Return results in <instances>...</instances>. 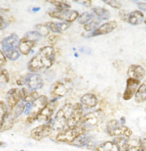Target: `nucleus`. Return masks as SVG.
Returning a JSON list of instances; mask_svg holds the SVG:
<instances>
[{
  "label": "nucleus",
  "instance_id": "obj_39",
  "mask_svg": "<svg viewBox=\"0 0 146 151\" xmlns=\"http://www.w3.org/2000/svg\"><path fill=\"white\" fill-rule=\"evenodd\" d=\"M74 1L78 3V4L87 6V7H89V6H91L92 4V1H90V0H74Z\"/></svg>",
  "mask_w": 146,
  "mask_h": 151
},
{
  "label": "nucleus",
  "instance_id": "obj_44",
  "mask_svg": "<svg viewBox=\"0 0 146 151\" xmlns=\"http://www.w3.org/2000/svg\"><path fill=\"white\" fill-rule=\"evenodd\" d=\"M140 145L143 151H146V138H143L140 140Z\"/></svg>",
  "mask_w": 146,
  "mask_h": 151
},
{
  "label": "nucleus",
  "instance_id": "obj_45",
  "mask_svg": "<svg viewBox=\"0 0 146 151\" xmlns=\"http://www.w3.org/2000/svg\"><path fill=\"white\" fill-rule=\"evenodd\" d=\"M137 4V6H138V7L140 8V9L145 10V11H146V3L138 2Z\"/></svg>",
  "mask_w": 146,
  "mask_h": 151
},
{
  "label": "nucleus",
  "instance_id": "obj_47",
  "mask_svg": "<svg viewBox=\"0 0 146 151\" xmlns=\"http://www.w3.org/2000/svg\"><path fill=\"white\" fill-rule=\"evenodd\" d=\"M120 122H121L122 125H125V117H122L121 118H120Z\"/></svg>",
  "mask_w": 146,
  "mask_h": 151
},
{
  "label": "nucleus",
  "instance_id": "obj_25",
  "mask_svg": "<svg viewBox=\"0 0 146 151\" xmlns=\"http://www.w3.org/2000/svg\"><path fill=\"white\" fill-rule=\"evenodd\" d=\"M135 101L137 103H142L146 101V81L141 84L135 95Z\"/></svg>",
  "mask_w": 146,
  "mask_h": 151
},
{
  "label": "nucleus",
  "instance_id": "obj_18",
  "mask_svg": "<svg viewBox=\"0 0 146 151\" xmlns=\"http://www.w3.org/2000/svg\"><path fill=\"white\" fill-rule=\"evenodd\" d=\"M80 101V103L81 104L83 109H90L96 106L98 100L96 95L94 94L87 93L81 97Z\"/></svg>",
  "mask_w": 146,
  "mask_h": 151
},
{
  "label": "nucleus",
  "instance_id": "obj_40",
  "mask_svg": "<svg viewBox=\"0 0 146 151\" xmlns=\"http://www.w3.org/2000/svg\"><path fill=\"white\" fill-rule=\"evenodd\" d=\"M6 63V58L3 53V52L0 50V66H3Z\"/></svg>",
  "mask_w": 146,
  "mask_h": 151
},
{
  "label": "nucleus",
  "instance_id": "obj_43",
  "mask_svg": "<svg viewBox=\"0 0 146 151\" xmlns=\"http://www.w3.org/2000/svg\"><path fill=\"white\" fill-rule=\"evenodd\" d=\"M6 27V23L4 19V18L1 16H0V29H4Z\"/></svg>",
  "mask_w": 146,
  "mask_h": 151
},
{
  "label": "nucleus",
  "instance_id": "obj_3",
  "mask_svg": "<svg viewBox=\"0 0 146 151\" xmlns=\"http://www.w3.org/2000/svg\"><path fill=\"white\" fill-rule=\"evenodd\" d=\"M86 132V128L81 125L66 127L58 132L56 136V140L60 142L73 143L79 137Z\"/></svg>",
  "mask_w": 146,
  "mask_h": 151
},
{
  "label": "nucleus",
  "instance_id": "obj_4",
  "mask_svg": "<svg viewBox=\"0 0 146 151\" xmlns=\"http://www.w3.org/2000/svg\"><path fill=\"white\" fill-rule=\"evenodd\" d=\"M73 107V105L72 103H67L57 112L53 126V129L61 131L66 128L67 124L71 115Z\"/></svg>",
  "mask_w": 146,
  "mask_h": 151
},
{
  "label": "nucleus",
  "instance_id": "obj_22",
  "mask_svg": "<svg viewBox=\"0 0 146 151\" xmlns=\"http://www.w3.org/2000/svg\"><path fill=\"white\" fill-rule=\"evenodd\" d=\"M144 21V14L139 10H135L132 12L127 16V21L129 24L132 25H137L141 24Z\"/></svg>",
  "mask_w": 146,
  "mask_h": 151
},
{
  "label": "nucleus",
  "instance_id": "obj_26",
  "mask_svg": "<svg viewBox=\"0 0 146 151\" xmlns=\"http://www.w3.org/2000/svg\"><path fill=\"white\" fill-rule=\"evenodd\" d=\"M93 12L100 20H107L111 17V14H110V11L105 8L95 7L93 9Z\"/></svg>",
  "mask_w": 146,
  "mask_h": 151
},
{
  "label": "nucleus",
  "instance_id": "obj_38",
  "mask_svg": "<svg viewBox=\"0 0 146 151\" xmlns=\"http://www.w3.org/2000/svg\"><path fill=\"white\" fill-rule=\"evenodd\" d=\"M60 40V36L56 35H52L50 36H49L47 41L51 45H55L58 42L59 40Z\"/></svg>",
  "mask_w": 146,
  "mask_h": 151
},
{
  "label": "nucleus",
  "instance_id": "obj_8",
  "mask_svg": "<svg viewBox=\"0 0 146 151\" xmlns=\"http://www.w3.org/2000/svg\"><path fill=\"white\" fill-rule=\"evenodd\" d=\"M47 103L48 98L46 95H40L35 102H33L32 103L31 111L26 119V123L31 124L35 120H37L38 115Z\"/></svg>",
  "mask_w": 146,
  "mask_h": 151
},
{
  "label": "nucleus",
  "instance_id": "obj_14",
  "mask_svg": "<svg viewBox=\"0 0 146 151\" xmlns=\"http://www.w3.org/2000/svg\"><path fill=\"white\" fill-rule=\"evenodd\" d=\"M140 81L134 80L132 78H128L126 82V88L124 92L122 98L124 100H130L136 93L137 89L140 87Z\"/></svg>",
  "mask_w": 146,
  "mask_h": 151
},
{
  "label": "nucleus",
  "instance_id": "obj_31",
  "mask_svg": "<svg viewBox=\"0 0 146 151\" xmlns=\"http://www.w3.org/2000/svg\"><path fill=\"white\" fill-rule=\"evenodd\" d=\"M100 22H101V20L99 19H93L88 24L84 25V29L87 32L95 31V29H97V27L100 24Z\"/></svg>",
  "mask_w": 146,
  "mask_h": 151
},
{
  "label": "nucleus",
  "instance_id": "obj_27",
  "mask_svg": "<svg viewBox=\"0 0 146 151\" xmlns=\"http://www.w3.org/2000/svg\"><path fill=\"white\" fill-rule=\"evenodd\" d=\"M125 151H143L140 145V140L138 139L128 140V145Z\"/></svg>",
  "mask_w": 146,
  "mask_h": 151
},
{
  "label": "nucleus",
  "instance_id": "obj_12",
  "mask_svg": "<svg viewBox=\"0 0 146 151\" xmlns=\"http://www.w3.org/2000/svg\"><path fill=\"white\" fill-rule=\"evenodd\" d=\"M25 84L27 85L28 88L31 90H35L41 89L44 85V81L39 74L29 73L24 76Z\"/></svg>",
  "mask_w": 146,
  "mask_h": 151
},
{
  "label": "nucleus",
  "instance_id": "obj_28",
  "mask_svg": "<svg viewBox=\"0 0 146 151\" xmlns=\"http://www.w3.org/2000/svg\"><path fill=\"white\" fill-rule=\"evenodd\" d=\"M94 18V14L93 13H90L89 12H83V14H80L78 18V23L81 24H86L88 22H90V21L93 19Z\"/></svg>",
  "mask_w": 146,
  "mask_h": 151
},
{
  "label": "nucleus",
  "instance_id": "obj_36",
  "mask_svg": "<svg viewBox=\"0 0 146 151\" xmlns=\"http://www.w3.org/2000/svg\"><path fill=\"white\" fill-rule=\"evenodd\" d=\"M23 37L30 40H32V41L36 42H37L38 40H40V38H41L42 37L40 36V35L38 34L36 31H32V32H27Z\"/></svg>",
  "mask_w": 146,
  "mask_h": 151
},
{
  "label": "nucleus",
  "instance_id": "obj_33",
  "mask_svg": "<svg viewBox=\"0 0 146 151\" xmlns=\"http://www.w3.org/2000/svg\"><path fill=\"white\" fill-rule=\"evenodd\" d=\"M9 82V74L6 69L0 68V85H4Z\"/></svg>",
  "mask_w": 146,
  "mask_h": 151
},
{
  "label": "nucleus",
  "instance_id": "obj_17",
  "mask_svg": "<svg viewBox=\"0 0 146 151\" xmlns=\"http://www.w3.org/2000/svg\"><path fill=\"white\" fill-rule=\"evenodd\" d=\"M127 76L129 78L140 81L145 76V70L143 67L139 65H131L127 69Z\"/></svg>",
  "mask_w": 146,
  "mask_h": 151
},
{
  "label": "nucleus",
  "instance_id": "obj_15",
  "mask_svg": "<svg viewBox=\"0 0 146 151\" xmlns=\"http://www.w3.org/2000/svg\"><path fill=\"white\" fill-rule=\"evenodd\" d=\"M57 104L55 100L48 102L47 105L42 109L40 113L38 115L37 120L40 122H47L51 118L52 115H53L55 109H56Z\"/></svg>",
  "mask_w": 146,
  "mask_h": 151
},
{
  "label": "nucleus",
  "instance_id": "obj_41",
  "mask_svg": "<svg viewBox=\"0 0 146 151\" xmlns=\"http://www.w3.org/2000/svg\"><path fill=\"white\" fill-rule=\"evenodd\" d=\"M119 16H120V19H121L122 20L126 22L127 16H128V14H127L126 11L121 9L120 12H119Z\"/></svg>",
  "mask_w": 146,
  "mask_h": 151
},
{
  "label": "nucleus",
  "instance_id": "obj_10",
  "mask_svg": "<svg viewBox=\"0 0 146 151\" xmlns=\"http://www.w3.org/2000/svg\"><path fill=\"white\" fill-rule=\"evenodd\" d=\"M53 130V125L50 124H43L35 127L30 132V136L33 140L40 141L50 136Z\"/></svg>",
  "mask_w": 146,
  "mask_h": 151
},
{
  "label": "nucleus",
  "instance_id": "obj_6",
  "mask_svg": "<svg viewBox=\"0 0 146 151\" xmlns=\"http://www.w3.org/2000/svg\"><path fill=\"white\" fill-rule=\"evenodd\" d=\"M74 88L73 81L69 78L55 82L51 86L50 93L55 98H62L70 93Z\"/></svg>",
  "mask_w": 146,
  "mask_h": 151
},
{
  "label": "nucleus",
  "instance_id": "obj_9",
  "mask_svg": "<svg viewBox=\"0 0 146 151\" xmlns=\"http://www.w3.org/2000/svg\"><path fill=\"white\" fill-rule=\"evenodd\" d=\"M104 119L103 112L100 110H95L88 112L86 115H83L80 125H83L87 129V127H95L98 125Z\"/></svg>",
  "mask_w": 146,
  "mask_h": 151
},
{
  "label": "nucleus",
  "instance_id": "obj_51",
  "mask_svg": "<svg viewBox=\"0 0 146 151\" xmlns=\"http://www.w3.org/2000/svg\"><path fill=\"white\" fill-rule=\"evenodd\" d=\"M20 151H24V150H20Z\"/></svg>",
  "mask_w": 146,
  "mask_h": 151
},
{
  "label": "nucleus",
  "instance_id": "obj_24",
  "mask_svg": "<svg viewBox=\"0 0 146 151\" xmlns=\"http://www.w3.org/2000/svg\"><path fill=\"white\" fill-rule=\"evenodd\" d=\"M8 114H9V108L6 105V103L0 100V132H2L3 127Z\"/></svg>",
  "mask_w": 146,
  "mask_h": 151
},
{
  "label": "nucleus",
  "instance_id": "obj_23",
  "mask_svg": "<svg viewBox=\"0 0 146 151\" xmlns=\"http://www.w3.org/2000/svg\"><path fill=\"white\" fill-rule=\"evenodd\" d=\"M97 151H120V148L114 141H106L96 147Z\"/></svg>",
  "mask_w": 146,
  "mask_h": 151
},
{
  "label": "nucleus",
  "instance_id": "obj_42",
  "mask_svg": "<svg viewBox=\"0 0 146 151\" xmlns=\"http://www.w3.org/2000/svg\"><path fill=\"white\" fill-rule=\"evenodd\" d=\"M32 109V103L31 102H27L25 104V108H24V114L26 115H29Z\"/></svg>",
  "mask_w": 146,
  "mask_h": 151
},
{
  "label": "nucleus",
  "instance_id": "obj_37",
  "mask_svg": "<svg viewBox=\"0 0 146 151\" xmlns=\"http://www.w3.org/2000/svg\"><path fill=\"white\" fill-rule=\"evenodd\" d=\"M103 2L109 5L114 9H120L122 7V4L120 1H116V0H103Z\"/></svg>",
  "mask_w": 146,
  "mask_h": 151
},
{
  "label": "nucleus",
  "instance_id": "obj_34",
  "mask_svg": "<svg viewBox=\"0 0 146 151\" xmlns=\"http://www.w3.org/2000/svg\"><path fill=\"white\" fill-rule=\"evenodd\" d=\"M24 108L25 104L24 103V102L19 101V103L16 105V107H15L12 110H11V111L12 112L15 118H17V117H19V115H21L23 112H24Z\"/></svg>",
  "mask_w": 146,
  "mask_h": 151
},
{
  "label": "nucleus",
  "instance_id": "obj_48",
  "mask_svg": "<svg viewBox=\"0 0 146 151\" xmlns=\"http://www.w3.org/2000/svg\"><path fill=\"white\" fill-rule=\"evenodd\" d=\"M39 10H40V8H34V9H33V11H34V12L39 11Z\"/></svg>",
  "mask_w": 146,
  "mask_h": 151
},
{
  "label": "nucleus",
  "instance_id": "obj_50",
  "mask_svg": "<svg viewBox=\"0 0 146 151\" xmlns=\"http://www.w3.org/2000/svg\"><path fill=\"white\" fill-rule=\"evenodd\" d=\"M144 22H145V24H146V19H145V21H144Z\"/></svg>",
  "mask_w": 146,
  "mask_h": 151
},
{
  "label": "nucleus",
  "instance_id": "obj_35",
  "mask_svg": "<svg viewBox=\"0 0 146 151\" xmlns=\"http://www.w3.org/2000/svg\"><path fill=\"white\" fill-rule=\"evenodd\" d=\"M35 29L36 32L39 34L41 37H46L50 34V29H48L47 27L45 24H40L35 25Z\"/></svg>",
  "mask_w": 146,
  "mask_h": 151
},
{
  "label": "nucleus",
  "instance_id": "obj_21",
  "mask_svg": "<svg viewBox=\"0 0 146 151\" xmlns=\"http://www.w3.org/2000/svg\"><path fill=\"white\" fill-rule=\"evenodd\" d=\"M22 99L21 100L25 102H31L32 103L38 98H39V93L35 90H28L27 88H22L21 90Z\"/></svg>",
  "mask_w": 146,
  "mask_h": 151
},
{
  "label": "nucleus",
  "instance_id": "obj_46",
  "mask_svg": "<svg viewBox=\"0 0 146 151\" xmlns=\"http://www.w3.org/2000/svg\"><path fill=\"white\" fill-rule=\"evenodd\" d=\"M7 146V143L3 141H0V147H5Z\"/></svg>",
  "mask_w": 146,
  "mask_h": 151
},
{
  "label": "nucleus",
  "instance_id": "obj_19",
  "mask_svg": "<svg viewBox=\"0 0 146 151\" xmlns=\"http://www.w3.org/2000/svg\"><path fill=\"white\" fill-rule=\"evenodd\" d=\"M36 43V42L32 41V40L22 37L19 40V47H18V49L19 50V52L22 55H27L30 52L32 49L35 46Z\"/></svg>",
  "mask_w": 146,
  "mask_h": 151
},
{
  "label": "nucleus",
  "instance_id": "obj_5",
  "mask_svg": "<svg viewBox=\"0 0 146 151\" xmlns=\"http://www.w3.org/2000/svg\"><path fill=\"white\" fill-rule=\"evenodd\" d=\"M106 130L110 136L130 137L132 135L131 129L125 125H122L117 120H111L107 122Z\"/></svg>",
  "mask_w": 146,
  "mask_h": 151
},
{
  "label": "nucleus",
  "instance_id": "obj_2",
  "mask_svg": "<svg viewBox=\"0 0 146 151\" xmlns=\"http://www.w3.org/2000/svg\"><path fill=\"white\" fill-rule=\"evenodd\" d=\"M19 42V37L16 33H12L1 41L3 53L6 58L12 61H15L20 57V53L18 50Z\"/></svg>",
  "mask_w": 146,
  "mask_h": 151
},
{
  "label": "nucleus",
  "instance_id": "obj_7",
  "mask_svg": "<svg viewBox=\"0 0 146 151\" xmlns=\"http://www.w3.org/2000/svg\"><path fill=\"white\" fill-rule=\"evenodd\" d=\"M48 14L50 17L62 20L64 21V22L70 23V24L75 21L80 16L78 12L75 10L60 9L57 8L49 11Z\"/></svg>",
  "mask_w": 146,
  "mask_h": 151
},
{
  "label": "nucleus",
  "instance_id": "obj_11",
  "mask_svg": "<svg viewBox=\"0 0 146 151\" xmlns=\"http://www.w3.org/2000/svg\"><path fill=\"white\" fill-rule=\"evenodd\" d=\"M83 112L84 109L80 102H76L74 104L71 115L67 124V127L79 125L83 117Z\"/></svg>",
  "mask_w": 146,
  "mask_h": 151
},
{
  "label": "nucleus",
  "instance_id": "obj_49",
  "mask_svg": "<svg viewBox=\"0 0 146 151\" xmlns=\"http://www.w3.org/2000/svg\"><path fill=\"white\" fill-rule=\"evenodd\" d=\"M5 11H8V10H5L4 9H0V12H5Z\"/></svg>",
  "mask_w": 146,
  "mask_h": 151
},
{
  "label": "nucleus",
  "instance_id": "obj_1",
  "mask_svg": "<svg viewBox=\"0 0 146 151\" xmlns=\"http://www.w3.org/2000/svg\"><path fill=\"white\" fill-rule=\"evenodd\" d=\"M56 51L53 46L42 47L27 64V68L32 73H44L55 63Z\"/></svg>",
  "mask_w": 146,
  "mask_h": 151
},
{
  "label": "nucleus",
  "instance_id": "obj_29",
  "mask_svg": "<svg viewBox=\"0 0 146 151\" xmlns=\"http://www.w3.org/2000/svg\"><path fill=\"white\" fill-rule=\"evenodd\" d=\"M90 137L86 136L84 134V135H82L81 136L79 137L78 138H77L72 144L78 147H83L85 146V145H88L89 142H90Z\"/></svg>",
  "mask_w": 146,
  "mask_h": 151
},
{
  "label": "nucleus",
  "instance_id": "obj_13",
  "mask_svg": "<svg viewBox=\"0 0 146 151\" xmlns=\"http://www.w3.org/2000/svg\"><path fill=\"white\" fill-rule=\"evenodd\" d=\"M21 99V90L18 88L10 89L6 95V105H7L8 108L10 110H12L16 107V105L19 103Z\"/></svg>",
  "mask_w": 146,
  "mask_h": 151
},
{
  "label": "nucleus",
  "instance_id": "obj_30",
  "mask_svg": "<svg viewBox=\"0 0 146 151\" xmlns=\"http://www.w3.org/2000/svg\"><path fill=\"white\" fill-rule=\"evenodd\" d=\"M49 3L52 4L57 9H70L71 8V5H70L69 3L65 2V1H55V0H51V1H47Z\"/></svg>",
  "mask_w": 146,
  "mask_h": 151
},
{
  "label": "nucleus",
  "instance_id": "obj_16",
  "mask_svg": "<svg viewBox=\"0 0 146 151\" xmlns=\"http://www.w3.org/2000/svg\"><path fill=\"white\" fill-rule=\"evenodd\" d=\"M117 27V22L116 21H109L100 25L99 27H97V29L93 31V32H92L91 34V37H97L109 34L116 29Z\"/></svg>",
  "mask_w": 146,
  "mask_h": 151
},
{
  "label": "nucleus",
  "instance_id": "obj_20",
  "mask_svg": "<svg viewBox=\"0 0 146 151\" xmlns=\"http://www.w3.org/2000/svg\"><path fill=\"white\" fill-rule=\"evenodd\" d=\"M50 29V31L55 33H61L62 32L68 29L70 27V24L67 22H49L45 23Z\"/></svg>",
  "mask_w": 146,
  "mask_h": 151
},
{
  "label": "nucleus",
  "instance_id": "obj_32",
  "mask_svg": "<svg viewBox=\"0 0 146 151\" xmlns=\"http://www.w3.org/2000/svg\"><path fill=\"white\" fill-rule=\"evenodd\" d=\"M114 142L120 147V150H123L125 151L128 145V139L125 137H117L114 140Z\"/></svg>",
  "mask_w": 146,
  "mask_h": 151
}]
</instances>
